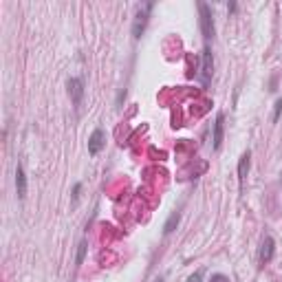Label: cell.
I'll use <instances>...</instances> for the list:
<instances>
[{"label": "cell", "mask_w": 282, "mask_h": 282, "mask_svg": "<svg viewBox=\"0 0 282 282\" xmlns=\"http://www.w3.org/2000/svg\"><path fill=\"white\" fill-rule=\"evenodd\" d=\"M152 9H154V2L139 4V9H137V16H135V22H132V38H135V40L141 38L145 24H148V16H150V11H152Z\"/></svg>", "instance_id": "obj_1"}, {"label": "cell", "mask_w": 282, "mask_h": 282, "mask_svg": "<svg viewBox=\"0 0 282 282\" xmlns=\"http://www.w3.org/2000/svg\"><path fill=\"white\" fill-rule=\"evenodd\" d=\"M198 11H201V31L207 40L214 38V18H212V9L205 2H198Z\"/></svg>", "instance_id": "obj_2"}, {"label": "cell", "mask_w": 282, "mask_h": 282, "mask_svg": "<svg viewBox=\"0 0 282 282\" xmlns=\"http://www.w3.org/2000/svg\"><path fill=\"white\" fill-rule=\"evenodd\" d=\"M104 145H106V132H104V128H95V130H93V135L88 137V154H91V157L99 154L101 150H104Z\"/></svg>", "instance_id": "obj_3"}, {"label": "cell", "mask_w": 282, "mask_h": 282, "mask_svg": "<svg viewBox=\"0 0 282 282\" xmlns=\"http://www.w3.org/2000/svg\"><path fill=\"white\" fill-rule=\"evenodd\" d=\"M212 70H214V60H212L210 47H205V48H203V64H201V82H203V86H207V84H210Z\"/></svg>", "instance_id": "obj_4"}, {"label": "cell", "mask_w": 282, "mask_h": 282, "mask_svg": "<svg viewBox=\"0 0 282 282\" xmlns=\"http://www.w3.org/2000/svg\"><path fill=\"white\" fill-rule=\"evenodd\" d=\"M273 254H276V242H273L271 236H264V238H262V245H260V254H258L260 264L264 267V264L271 262Z\"/></svg>", "instance_id": "obj_5"}, {"label": "cell", "mask_w": 282, "mask_h": 282, "mask_svg": "<svg viewBox=\"0 0 282 282\" xmlns=\"http://www.w3.org/2000/svg\"><path fill=\"white\" fill-rule=\"evenodd\" d=\"M66 84H69V95H70V99H73V104L79 106L82 104V97H84V82L79 77H70Z\"/></svg>", "instance_id": "obj_6"}, {"label": "cell", "mask_w": 282, "mask_h": 282, "mask_svg": "<svg viewBox=\"0 0 282 282\" xmlns=\"http://www.w3.org/2000/svg\"><path fill=\"white\" fill-rule=\"evenodd\" d=\"M249 159H251V152H242L240 161H238V183H240V192L245 189V181H247V174H249Z\"/></svg>", "instance_id": "obj_7"}, {"label": "cell", "mask_w": 282, "mask_h": 282, "mask_svg": "<svg viewBox=\"0 0 282 282\" xmlns=\"http://www.w3.org/2000/svg\"><path fill=\"white\" fill-rule=\"evenodd\" d=\"M223 132H225V115L218 113L214 121V150H220V145H223Z\"/></svg>", "instance_id": "obj_8"}, {"label": "cell", "mask_w": 282, "mask_h": 282, "mask_svg": "<svg viewBox=\"0 0 282 282\" xmlns=\"http://www.w3.org/2000/svg\"><path fill=\"white\" fill-rule=\"evenodd\" d=\"M16 192H18V198L26 196V176H24V170H22L20 163H18V167H16Z\"/></svg>", "instance_id": "obj_9"}, {"label": "cell", "mask_w": 282, "mask_h": 282, "mask_svg": "<svg viewBox=\"0 0 282 282\" xmlns=\"http://www.w3.org/2000/svg\"><path fill=\"white\" fill-rule=\"evenodd\" d=\"M179 225V212H174V214H170V218H167V223L163 225V234H172L174 232V227Z\"/></svg>", "instance_id": "obj_10"}, {"label": "cell", "mask_w": 282, "mask_h": 282, "mask_svg": "<svg viewBox=\"0 0 282 282\" xmlns=\"http://www.w3.org/2000/svg\"><path fill=\"white\" fill-rule=\"evenodd\" d=\"M84 256H86V242H79V249H77V258H75V262L82 264L84 262Z\"/></svg>", "instance_id": "obj_11"}, {"label": "cell", "mask_w": 282, "mask_h": 282, "mask_svg": "<svg viewBox=\"0 0 282 282\" xmlns=\"http://www.w3.org/2000/svg\"><path fill=\"white\" fill-rule=\"evenodd\" d=\"M280 115H282V99H278L276 101V108H273V121H278V119H280Z\"/></svg>", "instance_id": "obj_12"}, {"label": "cell", "mask_w": 282, "mask_h": 282, "mask_svg": "<svg viewBox=\"0 0 282 282\" xmlns=\"http://www.w3.org/2000/svg\"><path fill=\"white\" fill-rule=\"evenodd\" d=\"M210 282H229V278H227V276H223V273H214Z\"/></svg>", "instance_id": "obj_13"}, {"label": "cell", "mask_w": 282, "mask_h": 282, "mask_svg": "<svg viewBox=\"0 0 282 282\" xmlns=\"http://www.w3.org/2000/svg\"><path fill=\"white\" fill-rule=\"evenodd\" d=\"M188 282H203V271H196L188 278Z\"/></svg>", "instance_id": "obj_14"}, {"label": "cell", "mask_w": 282, "mask_h": 282, "mask_svg": "<svg viewBox=\"0 0 282 282\" xmlns=\"http://www.w3.org/2000/svg\"><path fill=\"white\" fill-rule=\"evenodd\" d=\"M79 189H82V183H75V188H73V203H77V198H79Z\"/></svg>", "instance_id": "obj_15"}, {"label": "cell", "mask_w": 282, "mask_h": 282, "mask_svg": "<svg viewBox=\"0 0 282 282\" xmlns=\"http://www.w3.org/2000/svg\"><path fill=\"white\" fill-rule=\"evenodd\" d=\"M154 282H163V278H157V280H154Z\"/></svg>", "instance_id": "obj_16"}]
</instances>
